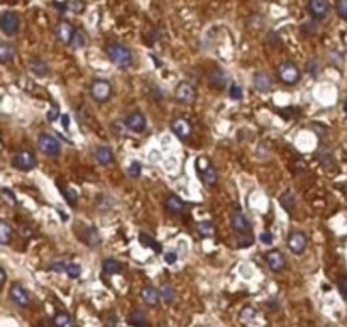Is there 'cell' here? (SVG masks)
I'll list each match as a JSON object with an SVG mask.
<instances>
[{"mask_svg":"<svg viewBox=\"0 0 347 327\" xmlns=\"http://www.w3.org/2000/svg\"><path fill=\"white\" fill-rule=\"evenodd\" d=\"M14 56H16V47L10 43H0V61L7 65L14 60Z\"/></svg>","mask_w":347,"mask_h":327,"instance_id":"26","label":"cell"},{"mask_svg":"<svg viewBox=\"0 0 347 327\" xmlns=\"http://www.w3.org/2000/svg\"><path fill=\"white\" fill-rule=\"evenodd\" d=\"M344 112L347 114V98H346V102H344Z\"/></svg>","mask_w":347,"mask_h":327,"instance_id":"51","label":"cell"},{"mask_svg":"<svg viewBox=\"0 0 347 327\" xmlns=\"http://www.w3.org/2000/svg\"><path fill=\"white\" fill-rule=\"evenodd\" d=\"M36 156L27 149H22V151H17L12 158V166L17 168L19 171H31L36 168Z\"/></svg>","mask_w":347,"mask_h":327,"instance_id":"5","label":"cell"},{"mask_svg":"<svg viewBox=\"0 0 347 327\" xmlns=\"http://www.w3.org/2000/svg\"><path fill=\"white\" fill-rule=\"evenodd\" d=\"M2 195H3V198H5V200L7 202H9V204H16V193H14L12 192V190H10V188H7V187H3V188H2Z\"/></svg>","mask_w":347,"mask_h":327,"instance_id":"44","label":"cell"},{"mask_svg":"<svg viewBox=\"0 0 347 327\" xmlns=\"http://www.w3.org/2000/svg\"><path fill=\"white\" fill-rule=\"evenodd\" d=\"M160 295L161 293L158 292L154 286H151V285H147V286H144V288L141 290V297H142V300L147 304L149 307H156L158 305V302H160Z\"/></svg>","mask_w":347,"mask_h":327,"instance_id":"21","label":"cell"},{"mask_svg":"<svg viewBox=\"0 0 347 327\" xmlns=\"http://www.w3.org/2000/svg\"><path fill=\"white\" fill-rule=\"evenodd\" d=\"M69 261H65V259H54L49 264L51 271H56V273H66V268H68Z\"/></svg>","mask_w":347,"mask_h":327,"instance_id":"36","label":"cell"},{"mask_svg":"<svg viewBox=\"0 0 347 327\" xmlns=\"http://www.w3.org/2000/svg\"><path fill=\"white\" fill-rule=\"evenodd\" d=\"M87 3L83 0H66V2H53V7L58 9L61 14L65 12H73V14H82L85 10Z\"/></svg>","mask_w":347,"mask_h":327,"instance_id":"14","label":"cell"},{"mask_svg":"<svg viewBox=\"0 0 347 327\" xmlns=\"http://www.w3.org/2000/svg\"><path fill=\"white\" fill-rule=\"evenodd\" d=\"M95 158H97L98 163L107 166V164H110L114 161V153L109 146H98V148L95 149Z\"/></svg>","mask_w":347,"mask_h":327,"instance_id":"23","label":"cell"},{"mask_svg":"<svg viewBox=\"0 0 347 327\" xmlns=\"http://www.w3.org/2000/svg\"><path fill=\"white\" fill-rule=\"evenodd\" d=\"M146 322H147V319H146V314H144L142 310H132L131 314H129V324L131 326H134V327H146Z\"/></svg>","mask_w":347,"mask_h":327,"instance_id":"29","label":"cell"},{"mask_svg":"<svg viewBox=\"0 0 347 327\" xmlns=\"http://www.w3.org/2000/svg\"><path fill=\"white\" fill-rule=\"evenodd\" d=\"M259 239H261V242H263V244H266V246H271V244H273V241H275V237H273V234L269 233V231H264V233L259 236Z\"/></svg>","mask_w":347,"mask_h":327,"instance_id":"46","label":"cell"},{"mask_svg":"<svg viewBox=\"0 0 347 327\" xmlns=\"http://www.w3.org/2000/svg\"><path fill=\"white\" fill-rule=\"evenodd\" d=\"M63 193H65V200L68 202V205L75 207V205L78 204V195H76V192L73 188H65Z\"/></svg>","mask_w":347,"mask_h":327,"instance_id":"39","label":"cell"},{"mask_svg":"<svg viewBox=\"0 0 347 327\" xmlns=\"http://www.w3.org/2000/svg\"><path fill=\"white\" fill-rule=\"evenodd\" d=\"M61 120H63V127H65V129H68V126H69V117L66 116V114H63V116H61Z\"/></svg>","mask_w":347,"mask_h":327,"instance_id":"50","label":"cell"},{"mask_svg":"<svg viewBox=\"0 0 347 327\" xmlns=\"http://www.w3.org/2000/svg\"><path fill=\"white\" fill-rule=\"evenodd\" d=\"M198 173H200L202 182H204V185L207 187V188H213V187L217 185V182H219V175H217V170L212 163H210L205 170L198 171Z\"/></svg>","mask_w":347,"mask_h":327,"instance_id":"18","label":"cell"},{"mask_svg":"<svg viewBox=\"0 0 347 327\" xmlns=\"http://www.w3.org/2000/svg\"><path fill=\"white\" fill-rule=\"evenodd\" d=\"M66 275H68L69 278H73V280H76V278L82 275V266L76 263H69L68 268H66Z\"/></svg>","mask_w":347,"mask_h":327,"instance_id":"40","label":"cell"},{"mask_svg":"<svg viewBox=\"0 0 347 327\" xmlns=\"http://www.w3.org/2000/svg\"><path fill=\"white\" fill-rule=\"evenodd\" d=\"M60 107H58L56 104L53 105V107L49 109V112H47V120H49V122H56L58 119H60Z\"/></svg>","mask_w":347,"mask_h":327,"instance_id":"42","label":"cell"},{"mask_svg":"<svg viewBox=\"0 0 347 327\" xmlns=\"http://www.w3.org/2000/svg\"><path fill=\"white\" fill-rule=\"evenodd\" d=\"M164 207L168 209L169 214L180 215V214H183V210H185V202L176 195H168L164 200Z\"/></svg>","mask_w":347,"mask_h":327,"instance_id":"20","label":"cell"},{"mask_svg":"<svg viewBox=\"0 0 347 327\" xmlns=\"http://www.w3.org/2000/svg\"><path fill=\"white\" fill-rule=\"evenodd\" d=\"M127 173L131 178H139L142 173V164L139 163V161H132L131 164H129V168H127Z\"/></svg>","mask_w":347,"mask_h":327,"instance_id":"37","label":"cell"},{"mask_svg":"<svg viewBox=\"0 0 347 327\" xmlns=\"http://www.w3.org/2000/svg\"><path fill=\"white\" fill-rule=\"evenodd\" d=\"M125 126H127V129L131 132H136V134H139V132H142L146 129V119H144V116L141 112H132L127 116V119H125Z\"/></svg>","mask_w":347,"mask_h":327,"instance_id":"15","label":"cell"},{"mask_svg":"<svg viewBox=\"0 0 347 327\" xmlns=\"http://www.w3.org/2000/svg\"><path fill=\"white\" fill-rule=\"evenodd\" d=\"M160 293H161V297H163V300L164 302H173L175 300V290H173V286L171 285H163L161 286V290H160Z\"/></svg>","mask_w":347,"mask_h":327,"instance_id":"35","label":"cell"},{"mask_svg":"<svg viewBox=\"0 0 347 327\" xmlns=\"http://www.w3.org/2000/svg\"><path fill=\"white\" fill-rule=\"evenodd\" d=\"M306 71L310 73V76H313V78H317L319 76V73H320V65H319V61L313 58V60H310L308 63H306Z\"/></svg>","mask_w":347,"mask_h":327,"instance_id":"41","label":"cell"},{"mask_svg":"<svg viewBox=\"0 0 347 327\" xmlns=\"http://www.w3.org/2000/svg\"><path fill=\"white\" fill-rule=\"evenodd\" d=\"M90 95L95 102H107L110 97H112V85L107 80H93L90 85Z\"/></svg>","mask_w":347,"mask_h":327,"instance_id":"3","label":"cell"},{"mask_svg":"<svg viewBox=\"0 0 347 327\" xmlns=\"http://www.w3.org/2000/svg\"><path fill=\"white\" fill-rule=\"evenodd\" d=\"M171 131L176 138H180L182 141H186L191 136V132H193V126H191L190 120L183 119V117H178V119L171 120Z\"/></svg>","mask_w":347,"mask_h":327,"instance_id":"10","label":"cell"},{"mask_svg":"<svg viewBox=\"0 0 347 327\" xmlns=\"http://www.w3.org/2000/svg\"><path fill=\"white\" fill-rule=\"evenodd\" d=\"M337 14L344 21H347V0H339L337 2Z\"/></svg>","mask_w":347,"mask_h":327,"instance_id":"43","label":"cell"},{"mask_svg":"<svg viewBox=\"0 0 347 327\" xmlns=\"http://www.w3.org/2000/svg\"><path fill=\"white\" fill-rule=\"evenodd\" d=\"M208 82H210V85H212L213 88H224L225 87V83H227V78H225V73L222 71L220 68H217V70H212L210 71V75H208Z\"/></svg>","mask_w":347,"mask_h":327,"instance_id":"24","label":"cell"},{"mask_svg":"<svg viewBox=\"0 0 347 327\" xmlns=\"http://www.w3.org/2000/svg\"><path fill=\"white\" fill-rule=\"evenodd\" d=\"M76 29L73 27V24L68 21H61L60 24L56 25V38L60 39L63 44H71Z\"/></svg>","mask_w":347,"mask_h":327,"instance_id":"13","label":"cell"},{"mask_svg":"<svg viewBox=\"0 0 347 327\" xmlns=\"http://www.w3.org/2000/svg\"><path fill=\"white\" fill-rule=\"evenodd\" d=\"M9 295L12 299V302L19 307H27L31 304V295H29V292L21 283H14L10 286Z\"/></svg>","mask_w":347,"mask_h":327,"instance_id":"11","label":"cell"},{"mask_svg":"<svg viewBox=\"0 0 347 327\" xmlns=\"http://www.w3.org/2000/svg\"><path fill=\"white\" fill-rule=\"evenodd\" d=\"M29 70H31V73H34L36 76H46L47 73H49V65L46 63L44 60L41 58H32L31 61H29Z\"/></svg>","mask_w":347,"mask_h":327,"instance_id":"22","label":"cell"},{"mask_svg":"<svg viewBox=\"0 0 347 327\" xmlns=\"http://www.w3.org/2000/svg\"><path fill=\"white\" fill-rule=\"evenodd\" d=\"M80 239H82L83 242H87L88 246H92V248L102 244V237L95 227H85V229L82 231V234H80Z\"/></svg>","mask_w":347,"mask_h":327,"instance_id":"19","label":"cell"},{"mask_svg":"<svg viewBox=\"0 0 347 327\" xmlns=\"http://www.w3.org/2000/svg\"><path fill=\"white\" fill-rule=\"evenodd\" d=\"M102 270L105 275H119L122 271V264L114 258H105L102 261Z\"/></svg>","mask_w":347,"mask_h":327,"instance_id":"25","label":"cell"},{"mask_svg":"<svg viewBox=\"0 0 347 327\" xmlns=\"http://www.w3.org/2000/svg\"><path fill=\"white\" fill-rule=\"evenodd\" d=\"M253 85L257 92H268L271 90L273 87V78L269 73L266 71H257L256 75L253 76Z\"/></svg>","mask_w":347,"mask_h":327,"instance_id":"17","label":"cell"},{"mask_svg":"<svg viewBox=\"0 0 347 327\" xmlns=\"http://www.w3.org/2000/svg\"><path fill=\"white\" fill-rule=\"evenodd\" d=\"M266 264H268V268L271 271H281L286 264V258L281 251H276L275 249V251H269L266 255Z\"/></svg>","mask_w":347,"mask_h":327,"instance_id":"16","label":"cell"},{"mask_svg":"<svg viewBox=\"0 0 347 327\" xmlns=\"http://www.w3.org/2000/svg\"><path fill=\"white\" fill-rule=\"evenodd\" d=\"M105 53H107V56H109V60L120 70L129 68V66H132V63H134L132 51L120 43H110L109 46H107Z\"/></svg>","mask_w":347,"mask_h":327,"instance_id":"1","label":"cell"},{"mask_svg":"<svg viewBox=\"0 0 347 327\" xmlns=\"http://www.w3.org/2000/svg\"><path fill=\"white\" fill-rule=\"evenodd\" d=\"M231 222H232L234 231L239 234H251V231H253V226H251L247 215L242 210H239V209H234V210H232Z\"/></svg>","mask_w":347,"mask_h":327,"instance_id":"8","label":"cell"},{"mask_svg":"<svg viewBox=\"0 0 347 327\" xmlns=\"http://www.w3.org/2000/svg\"><path fill=\"white\" fill-rule=\"evenodd\" d=\"M69 46L73 47V49H82V47L87 46V34L82 31V29H78V31L75 32V36H73V41Z\"/></svg>","mask_w":347,"mask_h":327,"instance_id":"33","label":"cell"},{"mask_svg":"<svg viewBox=\"0 0 347 327\" xmlns=\"http://www.w3.org/2000/svg\"><path fill=\"white\" fill-rule=\"evenodd\" d=\"M306 242L308 241H306V236L303 233L293 231V233L290 234V237H288V248H290V251L293 253V255H301L306 248Z\"/></svg>","mask_w":347,"mask_h":327,"instance_id":"12","label":"cell"},{"mask_svg":"<svg viewBox=\"0 0 347 327\" xmlns=\"http://www.w3.org/2000/svg\"><path fill=\"white\" fill-rule=\"evenodd\" d=\"M153 93H154V97H156V100H161V98H163V92H161L160 90V87H156V85H154L153 87Z\"/></svg>","mask_w":347,"mask_h":327,"instance_id":"48","label":"cell"},{"mask_svg":"<svg viewBox=\"0 0 347 327\" xmlns=\"http://www.w3.org/2000/svg\"><path fill=\"white\" fill-rule=\"evenodd\" d=\"M257 317V312L254 310L253 307H246L241 310V321L246 322V324H253V321Z\"/></svg>","mask_w":347,"mask_h":327,"instance_id":"34","label":"cell"},{"mask_svg":"<svg viewBox=\"0 0 347 327\" xmlns=\"http://www.w3.org/2000/svg\"><path fill=\"white\" fill-rule=\"evenodd\" d=\"M139 241H141V244L146 246V248H153L154 253H161V244L156 239H153L151 236H147V234L144 233L139 234Z\"/></svg>","mask_w":347,"mask_h":327,"instance_id":"32","label":"cell"},{"mask_svg":"<svg viewBox=\"0 0 347 327\" xmlns=\"http://www.w3.org/2000/svg\"><path fill=\"white\" fill-rule=\"evenodd\" d=\"M12 227L7 220H0V244H9L12 239Z\"/></svg>","mask_w":347,"mask_h":327,"instance_id":"30","label":"cell"},{"mask_svg":"<svg viewBox=\"0 0 347 327\" xmlns=\"http://www.w3.org/2000/svg\"><path fill=\"white\" fill-rule=\"evenodd\" d=\"M38 146H39V149H41L44 154H47V156H54V158H56V156H60V153H61L60 141H58L54 136L47 134V132H43V134H39Z\"/></svg>","mask_w":347,"mask_h":327,"instance_id":"4","label":"cell"},{"mask_svg":"<svg viewBox=\"0 0 347 327\" xmlns=\"http://www.w3.org/2000/svg\"><path fill=\"white\" fill-rule=\"evenodd\" d=\"M242 95H244V92H242L241 85H237V83H232V85L229 87V97H231L232 100H241Z\"/></svg>","mask_w":347,"mask_h":327,"instance_id":"38","label":"cell"},{"mask_svg":"<svg viewBox=\"0 0 347 327\" xmlns=\"http://www.w3.org/2000/svg\"><path fill=\"white\" fill-rule=\"evenodd\" d=\"M279 204H281V207L285 209L288 214H293L295 207H297V198H295L293 192H285L281 197H279Z\"/></svg>","mask_w":347,"mask_h":327,"instance_id":"27","label":"cell"},{"mask_svg":"<svg viewBox=\"0 0 347 327\" xmlns=\"http://www.w3.org/2000/svg\"><path fill=\"white\" fill-rule=\"evenodd\" d=\"M53 324L54 327H73L75 322H73V317L66 312H58L53 319Z\"/></svg>","mask_w":347,"mask_h":327,"instance_id":"28","label":"cell"},{"mask_svg":"<svg viewBox=\"0 0 347 327\" xmlns=\"http://www.w3.org/2000/svg\"><path fill=\"white\" fill-rule=\"evenodd\" d=\"M278 76L285 85H295V83L300 82V68H298L295 63L291 61H285L278 66Z\"/></svg>","mask_w":347,"mask_h":327,"instance_id":"2","label":"cell"},{"mask_svg":"<svg viewBox=\"0 0 347 327\" xmlns=\"http://www.w3.org/2000/svg\"><path fill=\"white\" fill-rule=\"evenodd\" d=\"M197 231L200 233V236H204V237H212L213 233H215L213 224L210 222V220H200V222L197 224Z\"/></svg>","mask_w":347,"mask_h":327,"instance_id":"31","label":"cell"},{"mask_svg":"<svg viewBox=\"0 0 347 327\" xmlns=\"http://www.w3.org/2000/svg\"><path fill=\"white\" fill-rule=\"evenodd\" d=\"M7 281V273H5V268H0V285H5Z\"/></svg>","mask_w":347,"mask_h":327,"instance_id":"49","label":"cell"},{"mask_svg":"<svg viewBox=\"0 0 347 327\" xmlns=\"http://www.w3.org/2000/svg\"><path fill=\"white\" fill-rule=\"evenodd\" d=\"M19 16H17L14 10H3L2 16H0V27H2V32L7 36H14L19 31Z\"/></svg>","mask_w":347,"mask_h":327,"instance_id":"6","label":"cell"},{"mask_svg":"<svg viewBox=\"0 0 347 327\" xmlns=\"http://www.w3.org/2000/svg\"><path fill=\"white\" fill-rule=\"evenodd\" d=\"M175 97L182 104H191L197 98V90L190 82H180L175 90Z\"/></svg>","mask_w":347,"mask_h":327,"instance_id":"9","label":"cell"},{"mask_svg":"<svg viewBox=\"0 0 347 327\" xmlns=\"http://www.w3.org/2000/svg\"><path fill=\"white\" fill-rule=\"evenodd\" d=\"M164 261L168 264H175L178 261V253L176 251H166L164 253Z\"/></svg>","mask_w":347,"mask_h":327,"instance_id":"45","label":"cell"},{"mask_svg":"<svg viewBox=\"0 0 347 327\" xmlns=\"http://www.w3.org/2000/svg\"><path fill=\"white\" fill-rule=\"evenodd\" d=\"M306 10L315 21H325L330 14V3L328 0H308Z\"/></svg>","mask_w":347,"mask_h":327,"instance_id":"7","label":"cell"},{"mask_svg":"<svg viewBox=\"0 0 347 327\" xmlns=\"http://www.w3.org/2000/svg\"><path fill=\"white\" fill-rule=\"evenodd\" d=\"M339 292H341V295L347 300V278H342V280L339 281Z\"/></svg>","mask_w":347,"mask_h":327,"instance_id":"47","label":"cell"}]
</instances>
